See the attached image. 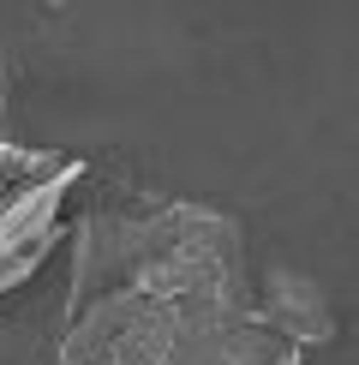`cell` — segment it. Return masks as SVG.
<instances>
[{
    "label": "cell",
    "instance_id": "1",
    "mask_svg": "<svg viewBox=\"0 0 359 365\" xmlns=\"http://www.w3.org/2000/svg\"><path fill=\"white\" fill-rule=\"evenodd\" d=\"M180 336V306L156 299L144 287H120V294L84 306L66 317L60 336V365H168Z\"/></svg>",
    "mask_w": 359,
    "mask_h": 365
},
{
    "label": "cell",
    "instance_id": "2",
    "mask_svg": "<svg viewBox=\"0 0 359 365\" xmlns=\"http://www.w3.org/2000/svg\"><path fill=\"white\" fill-rule=\"evenodd\" d=\"M258 317L281 341H293L299 354L335 341V306H329L323 282L306 276V269H264L258 276Z\"/></svg>",
    "mask_w": 359,
    "mask_h": 365
},
{
    "label": "cell",
    "instance_id": "3",
    "mask_svg": "<svg viewBox=\"0 0 359 365\" xmlns=\"http://www.w3.org/2000/svg\"><path fill=\"white\" fill-rule=\"evenodd\" d=\"M60 240H66V227H54V234H0V299L36 276V264L60 246Z\"/></svg>",
    "mask_w": 359,
    "mask_h": 365
},
{
    "label": "cell",
    "instance_id": "4",
    "mask_svg": "<svg viewBox=\"0 0 359 365\" xmlns=\"http://www.w3.org/2000/svg\"><path fill=\"white\" fill-rule=\"evenodd\" d=\"M0 120H6V72H0ZM0 138H6V132H0Z\"/></svg>",
    "mask_w": 359,
    "mask_h": 365
}]
</instances>
